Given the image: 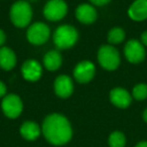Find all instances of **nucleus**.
Returning <instances> with one entry per match:
<instances>
[{
    "label": "nucleus",
    "mask_w": 147,
    "mask_h": 147,
    "mask_svg": "<svg viewBox=\"0 0 147 147\" xmlns=\"http://www.w3.org/2000/svg\"><path fill=\"white\" fill-rule=\"evenodd\" d=\"M42 133L45 139L53 145L69 142L73 135L69 120L61 114L49 115L42 123Z\"/></svg>",
    "instance_id": "1"
},
{
    "label": "nucleus",
    "mask_w": 147,
    "mask_h": 147,
    "mask_svg": "<svg viewBox=\"0 0 147 147\" xmlns=\"http://www.w3.org/2000/svg\"><path fill=\"white\" fill-rule=\"evenodd\" d=\"M9 14L11 22L16 27L23 28L30 23L32 18V9L27 1L19 0L12 4Z\"/></svg>",
    "instance_id": "2"
},
{
    "label": "nucleus",
    "mask_w": 147,
    "mask_h": 147,
    "mask_svg": "<svg viewBox=\"0 0 147 147\" xmlns=\"http://www.w3.org/2000/svg\"><path fill=\"white\" fill-rule=\"evenodd\" d=\"M78 38V30L71 25H61L53 32V42L59 49H67L73 47L76 45Z\"/></svg>",
    "instance_id": "3"
},
{
    "label": "nucleus",
    "mask_w": 147,
    "mask_h": 147,
    "mask_svg": "<svg viewBox=\"0 0 147 147\" xmlns=\"http://www.w3.org/2000/svg\"><path fill=\"white\" fill-rule=\"evenodd\" d=\"M98 61L103 69L115 71L121 61L119 51L112 45H102L98 51Z\"/></svg>",
    "instance_id": "4"
},
{
    "label": "nucleus",
    "mask_w": 147,
    "mask_h": 147,
    "mask_svg": "<svg viewBox=\"0 0 147 147\" xmlns=\"http://www.w3.org/2000/svg\"><path fill=\"white\" fill-rule=\"evenodd\" d=\"M51 35V29L45 23L35 22L28 27L26 31V38L34 45H41L47 41Z\"/></svg>",
    "instance_id": "5"
},
{
    "label": "nucleus",
    "mask_w": 147,
    "mask_h": 147,
    "mask_svg": "<svg viewBox=\"0 0 147 147\" xmlns=\"http://www.w3.org/2000/svg\"><path fill=\"white\" fill-rule=\"evenodd\" d=\"M67 13V5L63 0H49L43 7V15L49 21H59Z\"/></svg>",
    "instance_id": "6"
},
{
    "label": "nucleus",
    "mask_w": 147,
    "mask_h": 147,
    "mask_svg": "<svg viewBox=\"0 0 147 147\" xmlns=\"http://www.w3.org/2000/svg\"><path fill=\"white\" fill-rule=\"evenodd\" d=\"M1 108L5 116L10 119H15L22 112L23 104L21 99L17 95L8 94L3 98Z\"/></svg>",
    "instance_id": "7"
},
{
    "label": "nucleus",
    "mask_w": 147,
    "mask_h": 147,
    "mask_svg": "<svg viewBox=\"0 0 147 147\" xmlns=\"http://www.w3.org/2000/svg\"><path fill=\"white\" fill-rule=\"evenodd\" d=\"M124 55L126 59L131 63H139L145 59L146 51L144 45L137 39H130L125 45Z\"/></svg>",
    "instance_id": "8"
},
{
    "label": "nucleus",
    "mask_w": 147,
    "mask_h": 147,
    "mask_svg": "<svg viewBox=\"0 0 147 147\" xmlns=\"http://www.w3.org/2000/svg\"><path fill=\"white\" fill-rule=\"evenodd\" d=\"M96 74L95 65L90 61H83L79 63L74 69V78L81 84L91 82Z\"/></svg>",
    "instance_id": "9"
},
{
    "label": "nucleus",
    "mask_w": 147,
    "mask_h": 147,
    "mask_svg": "<svg viewBox=\"0 0 147 147\" xmlns=\"http://www.w3.org/2000/svg\"><path fill=\"white\" fill-rule=\"evenodd\" d=\"M53 90L57 97L67 99L71 96L74 92V84L71 79L67 75H61L55 80Z\"/></svg>",
    "instance_id": "10"
},
{
    "label": "nucleus",
    "mask_w": 147,
    "mask_h": 147,
    "mask_svg": "<svg viewBox=\"0 0 147 147\" xmlns=\"http://www.w3.org/2000/svg\"><path fill=\"white\" fill-rule=\"evenodd\" d=\"M22 77L28 82H36L40 79L42 69L40 63L35 59H27L21 67Z\"/></svg>",
    "instance_id": "11"
},
{
    "label": "nucleus",
    "mask_w": 147,
    "mask_h": 147,
    "mask_svg": "<svg viewBox=\"0 0 147 147\" xmlns=\"http://www.w3.org/2000/svg\"><path fill=\"white\" fill-rule=\"evenodd\" d=\"M109 97H110L111 103L114 106L121 109H125L129 107L132 102V96L130 95V93L121 87H117V88L111 90Z\"/></svg>",
    "instance_id": "12"
},
{
    "label": "nucleus",
    "mask_w": 147,
    "mask_h": 147,
    "mask_svg": "<svg viewBox=\"0 0 147 147\" xmlns=\"http://www.w3.org/2000/svg\"><path fill=\"white\" fill-rule=\"evenodd\" d=\"M76 17L83 24H92L97 19V11L91 4H81L76 9Z\"/></svg>",
    "instance_id": "13"
},
{
    "label": "nucleus",
    "mask_w": 147,
    "mask_h": 147,
    "mask_svg": "<svg viewBox=\"0 0 147 147\" xmlns=\"http://www.w3.org/2000/svg\"><path fill=\"white\" fill-rule=\"evenodd\" d=\"M128 15L135 21L147 19V0H135L129 7Z\"/></svg>",
    "instance_id": "14"
},
{
    "label": "nucleus",
    "mask_w": 147,
    "mask_h": 147,
    "mask_svg": "<svg viewBox=\"0 0 147 147\" xmlns=\"http://www.w3.org/2000/svg\"><path fill=\"white\" fill-rule=\"evenodd\" d=\"M16 65L14 51L7 47H0V67L4 71H11Z\"/></svg>",
    "instance_id": "15"
},
{
    "label": "nucleus",
    "mask_w": 147,
    "mask_h": 147,
    "mask_svg": "<svg viewBox=\"0 0 147 147\" xmlns=\"http://www.w3.org/2000/svg\"><path fill=\"white\" fill-rule=\"evenodd\" d=\"M63 63L61 55L57 51H51L43 57V65L47 71H55L59 69Z\"/></svg>",
    "instance_id": "16"
},
{
    "label": "nucleus",
    "mask_w": 147,
    "mask_h": 147,
    "mask_svg": "<svg viewBox=\"0 0 147 147\" xmlns=\"http://www.w3.org/2000/svg\"><path fill=\"white\" fill-rule=\"evenodd\" d=\"M20 134L24 139L29 141L35 140L40 134V128L35 122L26 121L20 127Z\"/></svg>",
    "instance_id": "17"
},
{
    "label": "nucleus",
    "mask_w": 147,
    "mask_h": 147,
    "mask_svg": "<svg viewBox=\"0 0 147 147\" xmlns=\"http://www.w3.org/2000/svg\"><path fill=\"white\" fill-rule=\"evenodd\" d=\"M125 39V31L121 27H114L108 33V41L111 45H118Z\"/></svg>",
    "instance_id": "18"
},
{
    "label": "nucleus",
    "mask_w": 147,
    "mask_h": 147,
    "mask_svg": "<svg viewBox=\"0 0 147 147\" xmlns=\"http://www.w3.org/2000/svg\"><path fill=\"white\" fill-rule=\"evenodd\" d=\"M126 144L125 135L120 131H115L109 136V146L110 147H124Z\"/></svg>",
    "instance_id": "19"
},
{
    "label": "nucleus",
    "mask_w": 147,
    "mask_h": 147,
    "mask_svg": "<svg viewBox=\"0 0 147 147\" xmlns=\"http://www.w3.org/2000/svg\"><path fill=\"white\" fill-rule=\"evenodd\" d=\"M132 97L135 100L142 101L147 98V85L146 84H138L133 88Z\"/></svg>",
    "instance_id": "20"
},
{
    "label": "nucleus",
    "mask_w": 147,
    "mask_h": 147,
    "mask_svg": "<svg viewBox=\"0 0 147 147\" xmlns=\"http://www.w3.org/2000/svg\"><path fill=\"white\" fill-rule=\"evenodd\" d=\"M90 1L94 5H97V6H103V5L108 4L111 0H90Z\"/></svg>",
    "instance_id": "21"
},
{
    "label": "nucleus",
    "mask_w": 147,
    "mask_h": 147,
    "mask_svg": "<svg viewBox=\"0 0 147 147\" xmlns=\"http://www.w3.org/2000/svg\"><path fill=\"white\" fill-rule=\"evenodd\" d=\"M6 91H7V89H6L5 84L0 81V98H4V97L6 96Z\"/></svg>",
    "instance_id": "22"
},
{
    "label": "nucleus",
    "mask_w": 147,
    "mask_h": 147,
    "mask_svg": "<svg viewBox=\"0 0 147 147\" xmlns=\"http://www.w3.org/2000/svg\"><path fill=\"white\" fill-rule=\"evenodd\" d=\"M5 40H6V35H5V32L0 28V47L4 45Z\"/></svg>",
    "instance_id": "23"
},
{
    "label": "nucleus",
    "mask_w": 147,
    "mask_h": 147,
    "mask_svg": "<svg viewBox=\"0 0 147 147\" xmlns=\"http://www.w3.org/2000/svg\"><path fill=\"white\" fill-rule=\"evenodd\" d=\"M141 43H142L144 47H147V30L141 34Z\"/></svg>",
    "instance_id": "24"
},
{
    "label": "nucleus",
    "mask_w": 147,
    "mask_h": 147,
    "mask_svg": "<svg viewBox=\"0 0 147 147\" xmlns=\"http://www.w3.org/2000/svg\"><path fill=\"white\" fill-rule=\"evenodd\" d=\"M135 147H147V141H141Z\"/></svg>",
    "instance_id": "25"
},
{
    "label": "nucleus",
    "mask_w": 147,
    "mask_h": 147,
    "mask_svg": "<svg viewBox=\"0 0 147 147\" xmlns=\"http://www.w3.org/2000/svg\"><path fill=\"white\" fill-rule=\"evenodd\" d=\"M143 120L145 121V122L147 123V109H145L144 110V112H143Z\"/></svg>",
    "instance_id": "26"
},
{
    "label": "nucleus",
    "mask_w": 147,
    "mask_h": 147,
    "mask_svg": "<svg viewBox=\"0 0 147 147\" xmlns=\"http://www.w3.org/2000/svg\"><path fill=\"white\" fill-rule=\"evenodd\" d=\"M31 1H35V0H31Z\"/></svg>",
    "instance_id": "27"
}]
</instances>
